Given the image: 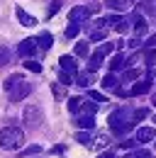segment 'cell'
Listing matches in <instances>:
<instances>
[{
	"instance_id": "6da1fadb",
	"label": "cell",
	"mask_w": 156,
	"mask_h": 158,
	"mask_svg": "<svg viewBox=\"0 0 156 158\" xmlns=\"http://www.w3.org/2000/svg\"><path fill=\"white\" fill-rule=\"evenodd\" d=\"M134 127V110L129 107H119L110 114V129L115 134H127L129 129Z\"/></svg>"
},
{
	"instance_id": "7a4b0ae2",
	"label": "cell",
	"mask_w": 156,
	"mask_h": 158,
	"mask_svg": "<svg viewBox=\"0 0 156 158\" xmlns=\"http://www.w3.org/2000/svg\"><path fill=\"white\" fill-rule=\"evenodd\" d=\"M22 141H24V134H22L20 127H5V129H0V148L15 151V148L22 146Z\"/></svg>"
},
{
	"instance_id": "3957f363",
	"label": "cell",
	"mask_w": 156,
	"mask_h": 158,
	"mask_svg": "<svg viewBox=\"0 0 156 158\" xmlns=\"http://www.w3.org/2000/svg\"><path fill=\"white\" fill-rule=\"evenodd\" d=\"M29 93H32V85H29L27 80H22V83H17V85L10 90V100H12V102H20V100L27 98Z\"/></svg>"
},
{
	"instance_id": "277c9868",
	"label": "cell",
	"mask_w": 156,
	"mask_h": 158,
	"mask_svg": "<svg viewBox=\"0 0 156 158\" xmlns=\"http://www.w3.org/2000/svg\"><path fill=\"white\" fill-rule=\"evenodd\" d=\"M107 29H110L107 20H98V24L90 29V41H102L107 37Z\"/></svg>"
},
{
	"instance_id": "5b68a950",
	"label": "cell",
	"mask_w": 156,
	"mask_h": 158,
	"mask_svg": "<svg viewBox=\"0 0 156 158\" xmlns=\"http://www.w3.org/2000/svg\"><path fill=\"white\" fill-rule=\"evenodd\" d=\"M129 27L136 32V37H141V34L146 32V20H144V15H141V12H132V17H129Z\"/></svg>"
},
{
	"instance_id": "8992f818",
	"label": "cell",
	"mask_w": 156,
	"mask_h": 158,
	"mask_svg": "<svg viewBox=\"0 0 156 158\" xmlns=\"http://www.w3.org/2000/svg\"><path fill=\"white\" fill-rule=\"evenodd\" d=\"M90 12H93L90 7L78 5V7H73V10H71V15H68V17H71V22H78V24H80V22H85L88 17H90Z\"/></svg>"
},
{
	"instance_id": "52a82bcc",
	"label": "cell",
	"mask_w": 156,
	"mask_h": 158,
	"mask_svg": "<svg viewBox=\"0 0 156 158\" xmlns=\"http://www.w3.org/2000/svg\"><path fill=\"white\" fill-rule=\"evenodd\" d=\"M107 24H110V29H115V32H127V29H129V20L122 17V15H112V17L107 20Z\"/></svg>"
},
{
	"instance_id": "ba28073f",
	"label": "cell",
	"mask_w": 156,
	"mask_h": 158,
	"mask_svg": "<svg viewBox=\"0 0 156 158\" xmlns=\"http://www.w3.org/2000/svg\"><path fill=\"white\" fill-rule=\"evenodd\" d=\"M34 49H37V39H24V41H20V44H17V54L22 56V59L32 56Z\"/></svg>"
},
{
	"instance_id": "9c48e42d",
	"label": "cell",
	"mask_w": 156,
	"mask_h": 158,
	"mask_svg": "<svg viewBox=\"0 0 156 158\" xmlns=\"http://www.w3.org/2000/svg\"><path fill=\"white\" fill-rule=\"evenodd\" d=\"M24 122H27L29 127L41 124V110H39V107H27V110H24Z\"/></svg>"
},
{
	"instance_id": "30bf717a",
	"label": "cell",
	"mask_w": 156,
	"mask_h": 158,
	"mask_svg": "<svg viewBox=\"0 0 156 158\" xmlns=\"http://www.w3.org/2000/svg\"><path fill=\"white\" fill-rule=\"evenodd\" d=\"M154 139H156L154 127H141V129H136V141H139V143H146V141H154Z\"/></svg>"
},
{
	"instance_id": "8fae6325",
	"label": "cell",
	"mask_w": 156,
	"mask_h": 158,
	"mask_svg": "<svg viewBox=\"0 0 156 158\" xmlns=\"http://www.w3.org/2000/svg\"><path fill=\"white\" fill-rule=\"evenodd\" d=\"M58 66H61L66 73H73V71H78V61L73 59V56H61V59H58Z\"/></svg>"
},
{
	"instance_id": "7c38bea8",
	"label": "cell",
	"mask_w": 156,
	"mask_h": 158,
	"mask_svg": "<svg viewBox=\"0 0 156 158\" xmlns=\"http://www.w3.org/2000/svg\"><path fill=\"white\" fill-rule=\"evenodd\" d=\"M149 88H151V80H141V83H134V85H132V90H129L127 95H144V93H149Z\"/></svg>"
},
{
	"instance_id": "4fadbf2b",
	"label": "cell",
	"mask_w": 156,
	"mask_h": 158,
	"mask_svg": "<svg viewBox=\"0 0 156 158\" xmlns=\"http://www.w3.org/2000/svg\"><path fill=\"white\" fill-rule=\"evenodd\" d=\"M17 20L22 22L24 27H34V24H37V20H34V17L29 15V12H24L22 7H17Z\"/></svg>"
},
{
	"instance_id": "5bb4252c",
	"label": "cell",
	"mask_w": 156,
	"mask_h": 158,
	"mask_svg": "<svg viewBox=\"0 0 156 158\" xmlns=\"http://www.w3.org/2000/svg\"><path fill=\"white\" fill-rule=\"evenodd\" d=\"M76 124L80 127V129H85V131H88V129H93V127H95V119H93V114H83V117L76 119Z\"/></svg>"
},
{
	"instance_id": "9a60e30c",
	"label": "cell",
	"mask_w": 156,
	"mask_h": 158,
	"mask_svg": "<svg viewBox=\"0 0 156 158\" xmlns=\"http://www.w3.org/2000/svg\"><path fill=\"white\" fill-rule=\"evenodd\" d=\"M124 66H127V59H124V56L117 51L115 56H112V61H110V68H112V71H122Z\"/></svg>"
},
{
	"instance_id": "2e32d148",
	"label": "cell",
	"mask_w": 156,
	"mask_h": 158,
	"mask_svg": "<svg viewBox=\"0 0 156 158\" xmlns=\"http://www.w3.org/2000/svg\"><path fill=\"white\" fill-rule=\"evenodd\" d=\"M107 7L115 10V12H122V10L129 7V0H107Z\"/></svg>"
},
{
	"instance_id": "e0dca14e",
	"label": "cell",
	"mask_w": 156,
	"mask_h": 158,
	"mask_svg": "<svg viewBox=\"0 0 156 158\" xmlns=\"http://www.w3.org/2000/svg\"><path fill=\"white\" fill-rule=\"evenodd\" d=\"M73 83H78L80 88H88V85L93 83V73H90V71H85V73H78V78L73 80Z\"/></svg>"
},
{
	"instance_id": "ac0fdd59",
	"label": "cell",
	"mask_w": 156,
	"mask_h": 158,
	"mask_svg": "<svg viewBox=\"0 0 156 158\" xmlns=\"http://www.w3.org/2000/svg\"><path fill=\"white\" fill-rule=\"evenodd\" d=\"M112 51H115V44H112V41H105V44H100V49H98L95 54L105 59V56H107V54H112Z\"/></svg>"
},
{
	"instance_id": "d6986e66",
	"label": "cell",
	"mask_w": 156,
	"mask_h": 158,
	"mask_svg": "<svg viewBox=\"0 0 156 158\" xmlns=\"http://www.w3.org/2000/svg\"><path fill=\"white\" fill-rule=\"evenodd\" d=\"M78 32H80V24H78V22H71V24L66 27V37H68V39H76Z\"/></svg>"
},
{
	"instance_id": "ffe728a7",
	"label": "cell",
	"mask_w": 156,
	"mask_h": 158,
	"mask_svg": "<svg viewBox=\"0 0 156 158\" xmlns=\"http://www.w3.org/2000/svg\"><path fill=\"white\" fill-rule=\"evenodd\" d=\"M100 66H102V56H98V54H93V56H90V63H88V68H90V73H93V71H98Z\"/></svg>"
},
{
	"instance_id": "44dd1931",
	"label": "cell",
	"mask_w": 156,
	"mask_h": 158,
	"mask_svg": "<svg viewBox=\"0 0 156 158\" xmlns=\"http://www.w3.org/2000/svg\"><path fill=\"white\" fill-rule=\"evenodd\" d=\"M22 76H17V73H15V76H10V78L5 80V88H7V90H12V88H15V85H17V83H22Z\"/></svg>"
},
{
	"instance_id": "7402d4cb",
	"label": "cell",
	"mask_w": 156,
	"mask_h": 158,
	"mask_svg": "<svg viewBox=\"0 0 156 158\" xmlns=\"http://www.w3.org/2000/svg\"><path fill=\"white\" fill-rule=\"evenodd\" d=\"M76 56H80V59L88 56V44H85V41H78L76 44Z\"/></svg>"
},
{
	"instance_id": "603a6c76",
	"label": "cell",
	"mask_w": 156,
	"mask_h": 158,
	"mask_svg": "<svg viewBox=\"0 0 156 158\" xmlns=\"http://www.w3.org/2000/svg\"><path fill=\"white\" fill-rule=\"evenodd\" d=\"M141 10H144L146 15L156 17V2H151V0H149V2H141Z\"/></svg>"
},
{
	"instance_id": "cb8c5ba5",
	"label": "cell",
	"mask_w": 156,
	"mask_h": 158,
	"mask_svg": "<svg viewBox=\"0 0 156 158\" xmlns=\"http://www.w3.org/2000/svg\"><path fill=\"white\" fill-rule=\"evenodd\" d=\"M102 85H105V88H117V85H119V80L110 73V76H105V78H102Z\"/></svg>"
},
{
	"instance_id": "d4e9b609",
	"label": "cell",
	"mask_w": 156,
	"mask_h": 158,
	"mask_svg": "<svg viewBox=\"0 0 156 158\" xmlns=\"http://www.w3.org/2000/svg\"><path fill=\"white\" fill-rule=\"evenodd\" d=\"M80 105H83V100H80V98H68V110H71V112H78Z\"/></svg>"
},
{
	"instance_id": "484cf974",
	"label": "cell",
	"mask_w": 156,
	"mask_h": 158,
	"mask_svg": "<svg viewBox=\"0 0 156 158\" xmlns=\"http://www.w3.org/2000/svg\"><path fill=\"white\" fill-rule=\"evenodd\" d=\"M10 63V49L7 46H0V66Z\"/></svg>"
},
{
	"instance_id": "4316f807",
	"label": "cell",
	"mask_w": 156,
	"mask_h": 158,
	"mask_svg": "<svg viewBox=\"0 0 156 158\" xmlns=\"http://www.w3.org/2000/svg\"><path fill=\"white\" fill-rule=\"evenodd\" d=\"M37 46L49 49V46H51V34H41V39H37Z\"/></svg>"
},
{
	"instance_id": "83f0119b",
	"label": "cell",
	"mask_w": 156,
	"mask_h": 158,
	"mask_svg": "<svg viewBox=\"0 0 156 158\" xmlns=\"http://www.w3.org/2000/svg\"><path fill=\"white\" fill-rule=\"evenodd\" d=\"M78 141H80V143H85V146H88V143H90V134H88V131H85V129H83V131H78Z\"/></svg>"
},
{
	"instance_id": "f1b7e54d",
	"label": "cell",
	"mask_w": 156,
	"mask_h": 158,
	"mask_svg": "<svg viewBox=\"0 0 156 158\" xmlns=\"http://www.w3.org/2000/svg\"><path fill=\"white\" fill-rule=\"evenodd\" d=\"M127 158H154L149 151H134V153H129Z\"/></svg>"
},
{
	"instance_id": "f546056e",
	"label": "cell",
	"mask_w": 156,
	"mask_h": 158,
	"mask_svg": "<svg viewBox=\"0 0 156 158\" xmlns=\"http://www.w3.org/2000/svg\"><path fill=\"white\" fill-rule=\"evenodd\" d=\"M24 66H27L29 71H34V73H39V71H41V66H39L37 61H24Z\"/></svg>"
},
{
	"instance_id": "4dcf8cb0",
	"label": "cell",
	"mask_w": 156,
	"mask_h": 158,
	"mask_svg": "<svg viewBox=\"0 0 156 158\" xmlns=\"http://www.w3.org/2000/svg\"><path fill=\"white\" fill-rule=\"evenodd\" d=\"M61 85H71V83H73V78H71V73H66V71H63V73H61Z\"/></svg>"
},
{
	"instance_id": "1f68e13d",
	"label": "cell",
	"mask_w": 156,
	"mask_h": 158,
	"mask_svg": "<svg viewBox=\"0 0 156 158\" xmlns=\"http://www.w3.org/2000/svg\"><path fill=\"white\" fill-rule=\"evenodd\" d=\"M107 143H110V136H107V134H100V136H98V146H100V148L107 146Z\"/></svg>"
},
{
	"instance_id": "d6a6232c",
	"label": "cell",
	"mask_w": 156,
	"mask_h": 158,
	"mask_svg": "<svg viewBox=\"0 0 156 158\" xmlns=\"http://www.w3.org/2000/svg\"><path fill=\"white\" fill-rule=\"evenodd\" d=\"M51 90H54V95H56V98H63V95H66V90H63V85H54Z\"/></svg>"
},
{
	"instance_id": "836d02e7",
	"label": "cell",
	"mask_w": 156,
	"mask_h": 158,
	"mask_svg": "<svg viewBox=\"0 0 156 158\" xmlns=\"http://www.w3.org/2000/svg\"><path fill=\"white\" fill-rule=\"evenodd\" d=\"M136 76H139V71H136V68H129V71L124 73V78H127V80H134Z\"/></svg>"
},
{
	"instance_id": "e575fe53",
	"label": "cell",
	"mask_w": 156,
	"mask_h": 158,
	"mask_svg": "<svg viewBox=\"0 0 156 158\" xmlns=\"http://www.w3.org/2000/svg\"><path fill=\"white\" fill-rule=\"evenodd\" d=\"M146 114H149L146 110H134V122H139V119H144Z\"/></svg>"
},
{
	"instance_id": "d590c367",
	"label": "cell",
	"mask_w": 156,
	"mask_h": 158,
	"mask_svg": "<svg viewBox=\"0 0 156 158\" xmlns=\"http://www.w3.org/2000/svg\"><path fill=\"white\" fill-rule=\"evenodd\" d=\"M146 49H149V51H156V34H154V37H149V41H146Z\"/></svg>"
},
{
	"instance_id": "8d00e7d4",
	"label": "cell",
	"mask_w": 156,
	"mask_h": 158,
	"mask_svg": "<svg viewBox=\"0 0 156 158\" xmlns=\"http://www.w3.org/2000/svg\"><path fill=\"white\" fill-rule=\"evenodd\" d=\"M90 100H93V102H95V105H98V102H102V100H105V98H102L100 93H90Z\"/></svg>"
},
{
	"instance_id": "74e56055",
	"label": "cell",
	"mask_w": 156,
	"mask_h": 158,
	"mask_svg": "<svg viewBox=\"0 0 156 158\" xmlns=\"http://www.w3.org/2000/svg\"><path fill=\"white\" fill-rule=\"evenodd\" d=\"M29 153H39V146H29V148H27L22 156H29Z\"/></svg>"
},
{
	"instance_id": "f35d334b",
	"label": "cell",
	"mask_w": 156,
	"mask_h": 158,
	"mask_svg": "<svg viewBox=\"0 0 156 158\" xmlns=\"http://www.w3.org/2000/svg\"><path fill=\"white\" fill-rule=\"evenodd\" d=\"M141 44H144V41H141V39H132V41H129V46H132V49H139Z\"/></svg>"
},
{
	"instance_id": "ab89813d",
	"label": "cell",
	"mask_w": 156,
	"mask_h": 158,
	"mask_svg": "<svg viewBox=\"0 0 156 158\" xmlns=\"http://www.w3.org/2000/svg\"><path fill=\"white\" fill-rule=\"evenodd\" d=\"M58 7H61V2H51V7H49V15H54Z\"/></svg>"
},
{
	"instance_id": "60d3db41",
	"label": "cell",
	"mask_w": 156,
	"mask_h": 158,
	"mask_svg": "<svg viewBox=\"0 0 156 158\" xmlns=\"http://www.w3.org/2000/svg\"><path fill=\"white\" fill-rule=\"evenodd\" d=\"M98 158H115V153H102V156H98Z\"/></svg>"
},
{
	"instance_id": "b9f144b4",
	"label": "cell",
	"mask_w": 156,
	"mask_h": 158,
	"mask_svg": "<svg viewBox=\"0 0 156 158\" xmlns=\"http://www.w3.org/2000/svg\"><path fill=\"white\" fill-rule=\"evenodd\" d=\"M154 105H156V100H154Z\"/></svg>"
},
{
	"instance_id": "7bdbcfd3",
	"label": "cell",
	"mask_w": 156,
	"mask_h": 158,
	"mask_svg": "<svg viewBox=\"0 0 156 158\" xmlns=\"http://www.w3.org/2000/svg\"><path fill=\"white\" fill-rule=\"evenodd\" d=\"M154 122H156V117H154Z\"/></svg>"
}]
</instances>
